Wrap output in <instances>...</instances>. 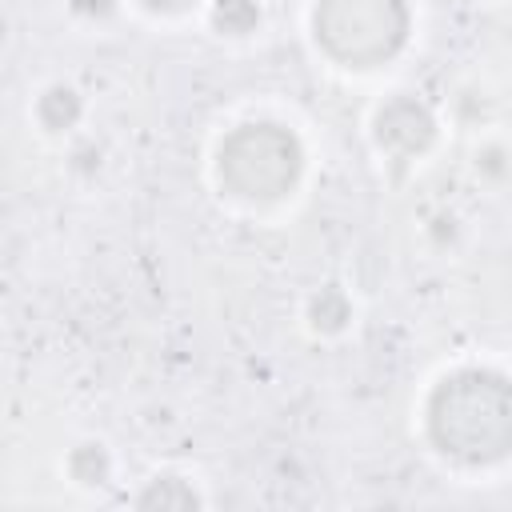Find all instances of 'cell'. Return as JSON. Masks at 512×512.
<instances>
[{
    "label": "cell",
    "instance_id": "1",
    "mask_svg": "<svg viewBox=\"0 0 512 512\" xmlns=\"http://www.w3.org/2000/svg\"><path fill=\"white\" fill-rule=\"evenodd\" d=\"M432 440L464 460H496L512 436L508 384L492 372H456L448 376L428 408Z\"/></svg>",
    "mask_w": 512,
    "mask_h": 512
},
{
    "label": "cell",
    "instance_id": "2",
    "mask_svg": "<svg viewBox=\"0 0 512 512\" xmlns=\"http://www.w3.org/2000/svg\"><path fill=\"white\" fill-rule=\"evenodd\" d=\"M408 32L404 0H320L316 36L344 64H376L400 48Z\"/></svg>",
    "mask_w": 512,
    "mask_h": 512
},
{
    "label": "cell",
    "instance_id": "3",
    "mask_svg": "<svg viewBox=\"0 0 512 512\" xmlns=\"http://www.w3.org/2000/svg\"><path fill=\"white\" fill-rule=\"evenodd\" d=\"M300 172V144L276 124H244L220 148V176L236 196H280Z\"/></svg>",
    "mask_w": 512,
    "mask_h": 512
},
{
    "label": "cell",
    "instance_id": "4",
    "mask_svg": "<svg viewBox=\"0 0 512 512\" xmlns=\"http://www.w3.org/2000/svg\"><path fill=\"white\" fill-rule=\"evenodd\" d=\"M428 136H432V116L416 100H392L380 112V144L396 152H416L428 144Z\"/></svg>",
    "mask_w": 512,
    "mask_h": 512
},
{
    "label": "cell",
    "instance_id": "5",
    "mask_svg": "<svg viewBox=\"0 0 512 512\" xmlns=\"http://www.w3.org/2000/svg\"><path fill=\"white\" fill-rule=\"evenodd\" d=\"M216 24L228 28V32H248L256 24V4H248V0H224L216 8Z\"/></svg>",
    "mask_w": 512,
    "mask_h": 512
},
{
    "label": "cell",
    "instance_id": "6",
    "mask_svg": "<svg viewBox=\"0 0 512 512\" xmlns=\"http://www.w3.org/2000/svg\"><path fill=\"white\" fill-rule=\"evenodd\" d=\"M144 4H152V8H180V4H188V0H144Z\"/></svg>",
    "mask_w": 512,
    "mask_h": 512
}]
</instances>
